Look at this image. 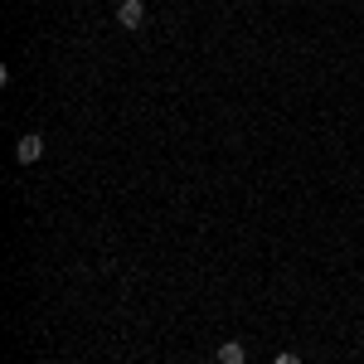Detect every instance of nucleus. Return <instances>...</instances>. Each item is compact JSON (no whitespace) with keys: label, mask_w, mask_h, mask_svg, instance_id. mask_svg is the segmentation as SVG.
I'll use <instances>...</instances> for the list:
<instances>
[{"label":"nucleus","mask_w":364,"mask_h":364,"mask_svg":"<svg viewBox=\"0 0 364 364\" xmlns=\"http://www.w3.org/2000/svg\"><path fill=\"white\" fill-rule=\"evenodd\" d=\"M117 25L122 29H141L146 25V0H122V5H117Z\"/></svg>","instance_id":"1"},{"label":"nucleus","mask_w":364,"mask_h":364,"mask_svg":"<svg viewBox=\"0 0 364 364\" xmlns=\"http://www.w3.org/2000/svg\"><path fill=\"white\" fill-rule=\"evenodd\" d=\"M39 156H44V136H34V132H29V136L15 141V161H20V166H34Z\"/></svg>","instance_id":"2"},{"label":"nucleus","mask_w":364,"mask_h":364,"mask_svg":"<svg viewBox=\"0 0 364 364\" xmlns=\"http://www.w3.org/2000/svg\"><path fill=\"white\" fill-rule=\"evenodd\" d=\"M219 364H248V345L243 340H224L219 345Z\"/></svg>","instance_id":"3"},{"label":"nucleus","mask_w":364,"mask_h":364,"mask_svg":"<svg viewBox=\"0 0 364 364\" xmlns=\"http://www.w3.org/2000/svg\"><path fill=\"white\" fill-rule=\"evenodd\" d=\"M272 364H301V355H291V350H282V355H277Z\"/></svg>","instance_id":"4"},{"label":"nucleus","mask_w":364,"mask_h":364,"mask_svg":"<svg viewBox=\"0 0 364 364\" xmlns=\"http://www.w3.org/2000/svg\"><path fill=\"white\" fill-rule=\"evenodd\" d=\"M117 5H122V0H117Z\"/></svg>","instance_id":"5"}]
</instances>
